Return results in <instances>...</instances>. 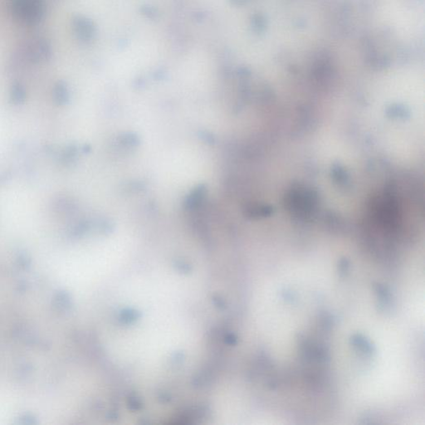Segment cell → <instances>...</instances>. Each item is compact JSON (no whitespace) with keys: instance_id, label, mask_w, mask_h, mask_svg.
Instances as JSON below:
<instances>
[{"instance_id":"2","label":"cell","mask_w":425,"mask_h":425,"mask_svg":"<svg viewBox=\"0 0 425 425\" xmlns=\"http://www.w3.org/2000/svg\"><path fill=\"white\" fill-rule=\"evenodd\" d=\"M74 30L77 37L85 42L93 39L95 34V28L93 23L84 18L75 19Z\"/></svg>"},{"instance_id":"4","label":"cell","mask_w":425,"mask_h":425,"mask_svg":"<svg viewBox=\"0 0 425 425\" xmlns=\"http://www.w3.org/2000/svg\"><path fill=\"white\" fill-rule=\"evenodd\" d=\"M144 13H145V14H147L150 19H153L158 14L157 12L155 11V9H153L152 7L144 8Z\"/></svg>"},{"instance_id":"5","label":"cell","mask_w":425,"mask_h":425,"mask_svg":"<svg viewBox=\"0 0 425 425\" xmlns=\"http://www.w3.org/2000/svg\"><path fill=\"white\" fill-rule=\"evenodd\" d=\"M235 4H241V3H243L244 0H233Z\"/></svg>"},{"instance_id":"3","label":"cell","mask_w":425,"mask_h":425,"mask_svg":"<svg viewBox=\"0 0 425 425\" xmlns=\"http://www.w3.org/2000/svg\"><path fill=\"white\" fill-rule=\"evenodd\" d=\"M29 54L33 59L40 61V59H45L50 54V49L47 46L46 42L38 41L31 46Z\"/></svg>"},{"instance_id":"1","label":"cell","mask_w":425,"mask_h":425,"mask_svg":"<svg viewBox=\"0 0 425 425\" xmlns=\"http://www.w3.org/2000/svg\"><path fill=\"white\" fill-rule=\"evenodd\" d=\"M12 9L14 19L28 25L39 22L44 11L41 0H14Z\"/></svg>"}]
</instances>
